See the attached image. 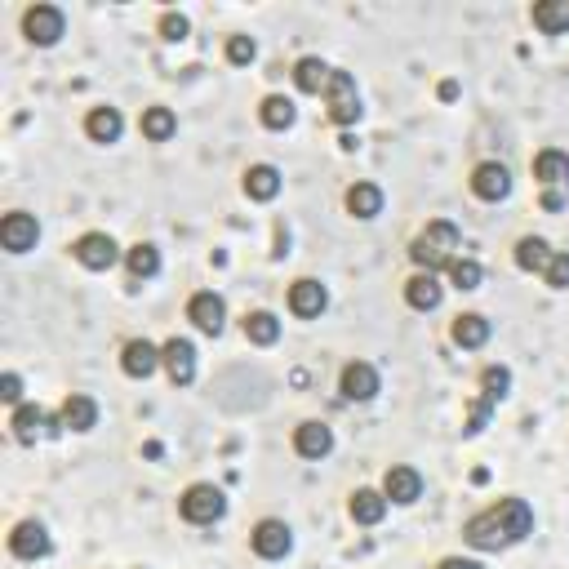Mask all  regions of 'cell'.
Masks as SVG:
<instances>
[{
  "instance_id": "4316f807",
  "label": "cell",
  "mask_w": 569,
  "mask_h": 569,
  "mask_svg": "<svg viewBox=\"0 0 569 569\" xmlns=\"http://www.w3.org/2000/svg\"><path fill=\"white\" fill-rule=\"evenodd\" d=\"M329 72H334V67L325 63V58H298L294 63V85L303 89V94H325V85H329Z\"/></svg>"
},
{
  "instance_id": "277c9868",
  "label": "cell",
  "mask_w": 569,
  "mask_h": 569,
  "mask_svg": "<svg viewBox=\"0 0 569 569\" xmlns=\"http://www.w3.org/2000/svg\"><path fill=\"white\" fill-rule=\"evenodd\" d=\"M325 103H329V121H334L338 129L356 125L361 121V94H356V81L352 72H329V85H325Z\"/></svg>"
},
{
  "instance_id": "74e56055",
  "label": "cell",
  "mask_w": 569,
  "mask_h": 569,
  "mask_svg": "<svg viewBox=\"0 0 569 569\" xmlns=\"http://www.w3.org/2000/svg\"><path fill=\"white\" fill-rule=\"evenodd\" d=\"M187 32H192V23H187L183 14H165L161 18V36H165V41H187Z\"/></svg>"
},
{
  "instance_id": "f546056e",
  "label": "cell",
  "mask_w": 569,
  "mask_h": 569,
  "mask_svg": "<svg viewBox=\"0 0 569 569\" xmlns=\"http://www.w3.org/2000/svg\"><path fill=\"white\" fill-rule=\"evenodd\" d=\"M138 129H143V138H152V143H169V138L178 134V116L169 112V107H147Z\"/></svg>"
},
{
  "instance_id": "603a6c76",
  "label": "cell",
  "mask_w": 569,
  "mask_h": 569,
  "mask_svg": "<svg viewBox=\"0 0 569 569\" xmlns=\"http://www.w3.org/2000/svg\"><path fill=\"white\" fill-rule=\"evenodd\" d=\"M489 334H494V329H489V321H485L481 312H463L454 325H449V338H454L458 347H467V352L485 347V343H489Z\"/></svg>"
},
{
  "instance_id": "7a4b0ae2",
  "label": "cell",
  "mask_w": 569,
  "mask_h": 569,
  "mask_svg": "<svg viewBox=\"0 0 569 569\" xmlns=\"http://www.w3.org/2000/svg\"><path fill=\"white\" fill-rule=\"evenodd\" d=\"M458 245H463V236H458L454 223H445V218H436V223H427L423 232L409 241V258H414L418 272H449V263L458 258Z\"/></svg>"
},
{
  "instance_id": "7402d4cb",
  "label": "cell",
  "mask_w": 569,
  "mask_h": 569,
  "mask_svg": "<svg viewBox=\"0 0 569 569\" xmlns=\"http://www.w3.org/2000/svg\"><path fill=\"white\" fill-rule=\"evenodd\" d=\"M534 178L543 187H569V152H561V147L538 152L534 156Z\"/></svg>"
},
{
  "instance_id": "f35d334b",
  "label": "cell",
  "mask_w": 569,
  "mask_h": 569,
  "mask_svg": "<svg viewBox=\"0 0 569 569\" xmlns=\"http://www.w3.org/2000/svg\"><path fill=\"white\" fill-rule=\"evenodd\" d=\"M0 401L18 409V401H23V378H18V374H0Z\"/></svg>"
},
{
  "instance_id": "e0dca14e",
  "label": "cell",
  "mask_w": 569,
  "mask_h": 569,
  "mask_svg": "<svg viewBox=\"0 0 569 569\" xmlns=\"http://www.w3.org/2000/svg\"><path fill=\"white\" fill-rule=\"evenodd\" d=\"M383 494H387V503H418L423 498V476L414 472V467H387V476H383Z\"/></svg>"
},
{
  "instance_id": "5b68a950",
  "label": "cell",
  "mask_w": 569,
  "mask_h": 569,
  "mask_svg": "<svg viewBox=\"0 0 569 569\" xmlns=\"http://www.w3.org/2000/svg\"><path fill=\"white\" fill-rule=\"evenodd\" d=\"M63 32H67V18H63V9H58V5H32L23 14V36L32 45L49 49V45L63 41Z\"/></svg>"
},
{
  "instance_id": "52a82bcc",
  "label": "cell",
  "mask_w": 569,
  "mask_h": 569,
  "mask_svg": "<svg viewBox=\"0 0 569 569\" xmlns=\"http://www.w3.org/2000/svg\"><path fill=\"white\" fill-rule=\"evenodd\" d=\"M9 427H14V441L18 445H36L41 436H54L63 423H58V418H49L41 405H18L14 418H9Z\"/></svg>"
},
{
  "instance_id": "ba28073f",
  "label": "cell",
  "mask_w": 569,
  "mask_h": 569,
  "mask_svg": "<svg viewBox=\"0 0 569 569\" xmlns=\"http://www.w3.org/2000/svg\"><path fill=\"white\" fill-rule=\"evenodd\" d=\"M36 241H41L36 214H23V209L5 214V223H0V245H5L9 254H27V249H36Z\"/></svg>"
},
{
  "instance_id": "d4e9b609",
  "label": "cell",
  "mask_w": 569,
  "mask_h": 569,
  "mask_svg": "<svg viewBox=\"0 0 569 569\" xmlns=\"http://www.w3.org/2000/svg\"><path fill=\"white\" fill-rule=\"evenodd\" d=\"M281 192V169L276 165H249L245 169V196L249 201H276Z\"/></svg>"
},
{
  "instance_id": "cb8c5ba5",
  "label": "cell",
  "mask_w": 569,
  "mask_h": 569,
  "mask_svg": "<svg viewBox=\"0 0 569 569\" xmlns=\"http://www.w3.org/2000/svg\"><path fill=\"white\" fill-rule=\"evenodd\" d=\"M294 449L303 458H325L334 449V432L325 423H298L294 427Z\"/></svg>"
},
{
  "instance_id": "8d00e7d4",
  "label": "cell",
  "mask_w": 569,
  "mask_h": 569,
  "mask_svg": "<svg viewBox=\"0 0 569 569\" xmlns=\"http://www.w3.org/2000/svg\"><path fill=\"white\" fill-rule=\"evenodd\" d=\"M543 281L552 289H569V254H552V263H547Z\"/></svg>"
},
{
  "instance_id": "3957f363",
  "label": "cell",
  "mask_w": 569,
  "mask_h": 569,
  "mask_svg": "<svg viewBox=\"0 0 569 569\" xmlns=\"http://www.w3.org/2000/svg\"><path fill=\"white\" fill-rule=\"evenodd\" d=\"M178 512H183V521H192V525H214V521H223V512H227V494L209 481H196V485L183 489Z\"/></svg>"
},
{
  "instance_id": "d6986e66",
  "label": "cell",
  "mask_w": 569,
  "mask_h": 569,
  "mask_svg": "<svg viewBox=\"0 0 569 569\" xmlns=\"http://www.w3.org/2000/svg\"><path fill=\"white\" fill-rule=\"evenodd\" d=\"M58 423L72 427V432H94V427H98V405H94V396L72 392V396L63 401V409H58Z\"/></svg>"
},
{
  "instance_id": "4fadbf2b",
  "label": "cell",
  "mask_w": 569,
  "mask_h": 569,
  "mask_svg": "<svg viewBox=\"0 0 569 569\" xmlns=\"http://www.w3.org/2000/svg\"><path fill=\"white\" fill-rule=\"evenodd\" d=\"M9 552L18 561H41V556H49V529L41 521H18L9 534Z\"/></svg>"
},
{
  "instance_id": "5bb4252c",
  "label": "cell",
  "mask_w": 569,
  "mask_h": 569,
  "mask_svg": "<svg viewBox=\"0 0 569 569\" xmlns=\"http://www.w3.org/2000/svg\"><path fill=\"white\" fill-rule=\"evenodd\" d=\"M378 369L369 365V361H352V365H343V378H338V392L347 396V401H374L378 396Z\"/></svg>"
},
{
  "instance_id": "44dd1931",
  "label": "cell",
  "mask_w": 569,
  "mask_h": 569,
  "mask_svg": "<svg viewBox=\"0 0 569 569\" xmlns=\"http://www.w3.org/2000/svg\"><path fill=\"white\" fill-rule=\"evenodd\" d=\"M343 205H347V214L352 218H378L383 214V187L378 183H352L347 187V196H343Z\"/></svg>"
},
{
  "instance_id": "f1b7e54d",
  "label": "cell",
  "mask_w": 569,
  "mask_h": 569,
  "mask_svg": "<svg viewBox=\"0 0 569 569\" xmlns=\"http://www.w3.org/2000/svg\"><path fill=\"white\" fill-rule=\"evenodd\" d=\"M125 267H129V276H134V281H152V276L161 272V254H156V245L138 241V245L125 249Z\"/></svg>"
},
{
  "instance_id": "9a60e30c",
  "label": "cell",
  "mask_w": 569,
  "mask_h": 569,
  "mask_svg": "<svg viewBox=\"0 0 569 569\" xmlns=\"http://www.w3.org/2000/svg\"><path fill=\"white\" fill-rule=\"evenodd\" d=\"M161 356H165V374L174 387H187L196 378V347L187 338H169L161 347Z\"/></svg>"
},
{
  "instance_id": "9c48e42d",
  "label": "cell",
  "mask_w": 569,
  "mask_h": 569,
  "mask_svg": "<svg viewBox=\"0 0 569 569\" xmlns=\"http://www.w3.org/2000/svg\"><path fill=\"white\" fill-rule=\"evenodd\" d=\"M249 543H254V552L263 556V561H281V556H289V547H294V534H289L285 521H258L254 534H249Z\"/></svg>"
},
{
  "instance_id": "ac0fdd59",
  "label": "cell",
  "mask_w": 569,
  "mask_h": 569,
  "mask_svg": "<svg viewBox=\"0 0 569 569\" xmlns=\"http://www.w3.org/2000/svg\"><path fill=\"white\" fill-rule=\"evenodd\" d=\"M441 298H445L441 276L418 272V276H409V281H405V303L414 307V312H436V307H441Z\"/></svg>"
},
{
  "instance_id": "30bf717a",
  "label": "cell",
  "mask_w": 569,
  "mask_h": 569,
  "mask_svg": "<svg viewBox=\"0 0 569 569\" xmlns=\"http://www.w3.org/2000/svg\"><path fill=\"white\" fill-rule=\"evenodd\" d=\"M187 321L201 329V334H223V325H227V303L214 294V289H205V294H192V303H187Z\"/></svg>"
},
{
  "instance_id": "60d3db41",
  "label": "cell",
  "mask_w": 569,
  "mask_h": 569,
  "mask_svg": "<svg viewBox=\"0 0 569 569\" xmlns=\"http://www.w3.org/2000/svg\"><path fill=\"white\" fill-rule=\"evenodd\" d=\"M436 569H481L476 561H463V556H449V561H441Z\"/></svg>"
},
{
  "instance_id": "4dcf8cb0",
  "label": "cell",
  "mask_w": 569,
  "mask_h": 569,
  "mask_svg": "<svg viewBox=\"0 0 569 569\" xmlns=\"http://www.w3.org/2000/svg\"><path fill=\"white\" fill-rule=\"evenodd\" d=\"M534 27L547 36L569 32V0H543V5H534Z\"/></svg>"
},
{
  "instance_id": "d6a6232c",
  "label": "cell",
  "mask_w": 569,
  "mask_h": 569,
  "mask_svg": "<svg viewBox=\"0 0 569 569\" xmlns=\"http://www.w3.org/2000/svg\"><path fill=\"white\" fill-rule=\"evenodd\" d=\"M245 338L254 347H272L276 338H281V321H276L272 312H249L245 316Z\"/></svg>"
},
{
  "instance_id": "e575fe53",
  "label": "cell",
  "mask_w": 569,
  "mask_h": 569,
  "mask_svg": "<svg viewBox=\"0 0 569 569\" xmlns=\"http://www.w3.org/2000/svg\"><path fill=\"white\" fill-rule=\"evenodd\" d=\"M507 387H512V374H507L503 365H489L485 374H481V396H485V405L503 401V396H507Z\"/></svg>"
},
{
  "instance_id": "d590c367",
  "label": "cell",
  "mask_w": 569,
  "mask_h": 569,
  "mask_svg": "<svg viewBox=\"0 0 569 569\" xmlns=\"http://www.w3.org/2000/svg\"><path fill=\"white\" fill-rule=\"evenodd\" d=\"M254 58H258L254 36H227V63H232V67H249Z\"/></svg>"
},
{
  "instance_id": "ab89813d",
  "label": "cell",
  "mask_w": 569,
  "mask_h": 569,
  "mask_svg": "<svg viewBox=\"0 0 569 569\" xmlns=\"http://www.w3.org/2000/svg\"><path fill=\"white\" fill-rule=\"evenodd\" d=\"M569 201V187H543V209H561Z\"/></svg>"
},
{
  "instance_id": "6da1fadb",
  "label": "cell",
  "mask_w": 569,
  "mask_h": 569,
  "mask_svg": "<svg viewBox=\"0 0 569 569\" xmlns=\"http://www.w3.org/2000/svg\"><path fill=\"white\" fill-rule=\"evenodd\" d=\"M529 534H534V507H529L525 498H498L494 507L476 512L472 521L463 525V538L476 552H503V547L521 543Z\"/></svg>"
},
{
  "instance_id": "8fae6325",
  "label": "cell",
  "mask_w": 569,
  "mask_h": 569,
  "mask_svg": "<svg viewBox=\"0 0 569 569\" xmlns=\"http://www.w3.org/2000/svg\"><path fill=\"white\" fill-rule=\"evenodd\" d=\"M161 365H165L161 347L147 343V338H129V343L121 347V369L129 378H152Z\"/></svg>"
},
{
  "instance_id": "1f68e13d",
  "label": "cell",
  "mask_w": 569,
  "mask_h": 569,
  "mask_svg": "<svg viewBox=\"0 0 569 569\" xmlns=\"http://www.w3.org/2000/svg\"><path fill=\"white\" fill-rule=\"evenodd\" d=\"M258 121H263L267 129H289L298 121V107L294 98H281V94H267L263 107H258Z\"/></svg>"
},
{
  "instance_id": "2e32d148",
  "label": "cell",
  "mask_w": 569,
  "mask_h": 569,
  "mask_svg": "<svg viewBox=\"0 0 569 569\" xmlns=\"http://www.w3.org/2000/svg\"><path fill=\"white\" fill-rule=\"evenodd\" d=\"M472 192L481 196V201H503V196L512 192V174H507V165L481 161L472 169Z\"/></svg>"
},
{
  "instance_id": "ffe728a7",
  "label": "cell",
  "mask_w": 569,
  "mask_h": 569,
  "mask_svg": "<svg viewBox=\"0 0 569 569\" xmlns=\"http://www.w3.org/2000/svg\"><path fill=\"white\" fill-rule=\"evenodd\" d=\"M347 516H352L356 525H378L387 516V494L383 489H356V494L347 498Z\"/></svg>"
},
{
  "instance_id": "7c38bea8",
  "label": "cell",
  "mask_w": 569,
  "mask_h": 569,
  "mask_svg": "<svg viewBox=\"0 0 569 569\" xmlns=\"http://www.w3.org/2000/svg\"><path fill=\"white\" fill-rule=\"evenodd\" d=\"M329 307V294L321 281H312V276H303V281L289 285V312L298 316V321H316Z\"/></svg>"
},
{
  "instance_id": "484cf974",
  "label": "cell",
  "mask_w": 569,
  "mask_h": 569,
  "mask_svg": "<svg viewBox=\"0 0 569 569\" xmlns=\"http://www.w3.org/2000/svg\"><path fill=\"white\" fill-rule=\"evenodd\" d=\"M552 254H556V249L547 245L543 236H521V241H516V267H521V272H538V276H543L547 263H552Z\"/></svg>"
},
{
  "instance_id": "83f0119b",
  "label": "cell",
  "mask_w": 569,
  "mask_h": 569,
  "mask_svg": "<svg viewBox=\"0 0 569 569\" xmlns=\"http://www.w3.org/2000/svg\"><path fill=\"white\" fill-rule=\"evenodd\" d=\"M121 129H125V121H121V112H116V107H94V112L85 116V134L94 138V143H116V138H121Z\"/></svg>"
},
{
  "instance_id": "8992f818",
  "label": "cell",
  "mask_w": 569,
  "mask_h": 569,
  "mask_svg": "<svg viewBox=\"0 0 569 569\" xmlns=\"http://www.w3.org/2000/svg\"><path fill=\"white\" fill-rule=\"evenodd\" d=\"M72 254L81 267H89V272H107V267H116V258H121V245H116L107 232H85L81 241L72 245Z\"/></svg>"
},
{
  "instance_id": "836d02e7",
  "label": "cell",
  "mask_w": 569,
  "mask_h": 569,
  "mask_svg": "<svg viewBox=\"0 0 569 569\" xmlns=\"http://www.w3.org/2000/svg\"><path fill=\"white\" fill-rule=\"evenodd\" d=\"M481 281H485V272H481L476 258H454V263H449V285H454V289L472 294V289H481Z\"/></svg>"
}]
</instances>
